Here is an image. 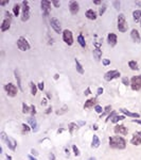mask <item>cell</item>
<instances>
[{
	"label": "cell",
	"instance_id": "obj_38",
	"mask_svg": "<svg viewBox=\"0 0 141 160\" xmlns=\"http://www.w3.org/2000/svg\"><path fill=\"white\" fill-rule=\"evenodd\" d=\"M112 4L115 6L116 10H120V4H121V2H120V1H114V2H112Z\"/></svg>",
	"mask_w": 141,
	"mask_h": 160
},
{
	"label": "cell",
	"instance_id": "obj_1",
	"mask_svg": "<svg viewBox=\"0 0 141 160\" xmlns=\"http://www.w3.org/2000/svg\"><path fill=\"white\" fill-rule=\"evenodd\" d=\"M109 146L115 150H124L126 147V141L120 136L109 137Z\"/></svg>",
	"mask_w": 141,
	"mask_h": 160
},
{
	"label": "cell",
	"instance_id": "obj_52",
	"mask_svg": "<svg viewBox=\"0 0 141 160\" xmlns=\"http://www.w3.org/2000/svg\"><path fill=\"white\" fill-rule=\"evenodd\" d=\"M90 94V88H87L86 91H85V95H89Z\"/></svg>",
	"mask_w": 141,
	"mask_h": 160
},
{
	"label": "cell",
	"instance_id": "obj_49",
	"mask_svg": "<svg viewBox=\"0 0 141 160\" xmlns=\"http://www.w3.org/2000/svg\"><path fill=\"white\" fill-rule=\"evenodd\" d=\"M49 160H55V156H54V154H50L49 155Z\"/></svg>",
	"mask_w": 141,
	"mask_h": 160
},
{
	"label": "cell",
	"instance_id": "obj_44",
	"mask_svg": "<svg viewBox=\"0 0 141 160\" xmlns=\"http://www.w3.org/2000/svg\"><path fill=\"white\" fill-rule=\"evenodd\" d=\"M38 89L40 90V91H43V90L45 89V85H44V82H39V83H38Z\"/></svg>",
	"mask_w": 141,
	"mask_h": 160
},
{
	"label": "cell",
	"instance_id": "obj_17",
	"mask_svg": "<svg viewBox=\"0 0 141 160\" xmlns=\"http://www.w3.org/2000/svg\"><path fill=\"white\" fill-rule=\"evenodd\" d=\"M28 122H29L32 130L33 131H37L38 130V124H37V121L35 120V117H29V119H28Z\"/></svg>",
	"mask_w": 141,
	"mask_h": 160
},
{
	"label": "cell",
	"instance_id": "obj_43",
	"mask_svg": "<svg viewBox=\"0 0 141 160\" xmlns=\"http://www.w3.org/2000/svg\"><path fill=\"white\" fill-rule=\"evenodd\" d=\"M22 127H24V130L26 131V133H29L30 131V128H29V126L26 124H22Z\"/></svg>",
	"mask_w": 141,
	"mask_h": 160
},
{
	"label": "cell",
	"instance_id": "obj_29",
	"mask_svg": "<svg viewBox=\"0 0 141 160\" xmlns=\"http://www.w3.org/2000/svg\"><path fill=\"white\" fill-rule=\"evenodd\" d=\"M78 42L82 47H86V42H85V39L82 34H80V35L78 36Z\"/></svg>",
	"mask_w": 141,
	"mask_h": 160
},
{
	"label": "cell",
	"instance_id": "obj_12",
	"mask_svg": "<svg viewBox=\"0 0 141 160\" xmlns=\"http://www.w3.org/2000/svg\"><path fill=\"white\" fill-rule=\"evenodd\" d=\"M131 144L140 145L141 144V131H136L133 134V138L131 140Z\"/></svg>",
	"mask_w": 141,
	"mask_h": 160
},
{
	"label": "cell",
	"instance_id": "obj_50",
	"mask_svg": "<svg viewBox=\"0 0 141 160\" xmlns=\"http://www.w3.org/2000/svg\"><path fill=\"white\" fill-rule=\"evenodd\" d=\"M9 3V1H0V6H6V4Z\"/></svg>",
	"mask_w": 141,
	"mask_h": 160
},
{
	"label": "cell",
	"instance_id": "obj_45",
	"mask_svg": "<svg viewBox=\"0 0 141 160\" xmlns=\"http://www.w3.org/2000/svg\"><path fill=\"white\" fill-rule=\"evenodd\" d=\"M4 18H6V19L12 20V16H11V14L9 13V12H6V16H4Z\"/></svg>",
	"mask_w": 141,
	"mask_h": 160
},
{
	"label": "cell",
	"instance_id": "obj_23",
	"mask_svg": "<svg viewBox=\"0 0 141 160\" xmlns=\"http://www.w3.org/2000/svg\"><path fill=\"white\" fill-rule=\"evenodd\" d=\"M14 73H15V78H16V81H17V85H18V88H19L20 91H24V89H22L21 79H20V75H19V73H18V71H15V72H14Z\"/></svg>",
	"mask_w": 141,
	"mask_h": 160
},
{
	"label": "cell",
	"instance_id": "obj_5",
	"mask_svg": "<svg viewBox=\"0 0 141 160\" xmlns=\"http://www.w3.org/2000/svg\"><path fill=\"white\" fill-rule=\"evenodd\" d=\"M4 90H6V94L9 95L10 97H14L17 95V87H16L15 84H13V83H6V85H4Z\"/></svg>",
	"mask_w": 141,
	"mask_h": 160
},
{
	"label": "cell",
	"instance_id": "obj_59",
	"mask_svg": "<svg viewBox=\"0 0 141 160\" xmlns=\"http://www.w3.org/2000/svg\"><path fill=\"white\" fill-rule=\"evenodd\" d=\"M140 27H141V20H140Z\"/></svg>",
	"mask_w": 141,
	"mask_h": 160
},
{
	"label": "cell",
	"instance_id": "obj_4",
	"mask_svg": "<svg viewBox=\"0 0 141 160\" xmlns=\"http://www.w3.org/2000/svg\"><path fill=\"white\" fill-rule=\"evenodd\" d=\"M30 18V6L28 1H22V13H21V20L27 22Z\"/></svg>",
	"mask_w": 141,
	"mask_h": 160
},
{
	"label": "cell",
	"instance_id": "obj_22",
	"mask_svg": "<svg viewBox=\"0 0 141 160\" xmlns=\"http://www.w3.org/2000/svg\"><path fill=\"white\" fill-rule=\"evenodd\" d=\"M100 144H101V142H100V139L98 138V136H97V134H94V136L92 137V143H91V147L97 148V147H99V146H100Z\"/></svg>",
	"mask_w": 141,
	"mask_h": 160
},
{
	"label": "cell",
	"instance_id": "obj_42",
	"mask_svg": "<svg viewBox=\"0 0 141 160\" xmlns=\"http://www.w3.org/2000/svg\"><path fill=\"white\" fill-rule=\"evenodd\" d=\"M51 3L55 6V8H59V6H61V2H59V1H56V0H53Z\"/></svg>",
	"mask_w": 141,
	"mask_h": 160
},
{
	"label": "cell",
	"instance_id": "obj_48",
	"mask_svg": "<svg viewBox=\"0 0 141 160\" xmlns=\"http://www.w3.org/2000/svg\"><path fill=\"white\" fill-rule=\"evenodd\" d=\"M103 91H104L103 88H99V89H98V92H97V94H98V95H101V94L103 93Z\"/></svg>",
	"mask_w": 141,
	"mask_h": 160
},
{
	"label": "cell",
	"instance_id": "obj_19",
	"mask_svg": "<svg viewBox=\"0 0 141 160\" xmlns=\"http://www.w3.org/2000/svg\"><path fill=\"white\" fill-rule=\"evenodd\" d=\"M120 111H121V112L123 113V114L128 115V117H140V114H139V113H134V112H131V111L126 110V109H124V108L120 109Z\"/></svg>",
	"mask_w": 141,
	"mask_h": 160
},
{
	"label": "cell",
	"instance_id": "obj_36",
	"mask_svg": "<svg viewBox=\"0 0 141 160\" xmlns=\"http://www.w3.org/2000/svg\"><path fill=\"white\" fill-rule=\"evenodd\" d=\"M110 109H112V107H110V106H107V107H106V108H105V111H104V112H102V114L100 115V117H101V119H102V117H104V115H105V114H107V113L109 112V111H110Z\"/></svg>",
	"mask_w": 141,
	"mask_h": 160
},
{
	"label": "cell",
	"instance_id": "obj_18",
	"mask_svg": "<svg viewBox=\"0 0 141 160\" xmlns=\"http://www.w3.org/2000/svg\"><path fill=\"white\" fill-rule=\"evenodd\" d=\"M11 22H12V20L6 19V18H4V19L2 20L1 27H0V29H1L2 32H4V31H6V30L10 29V27H11Z\"/></svg>",
	"mask_w": 141,
	"mask_h": 160
},
{
	"label": "cell",
	"instance_id": "obj_35",
	"mask_svg": "<svg viewBox=\"0 0 141 160\" xmlns=\"http://www.w3.org/2000/svg\"><path fill=\"white\" fill-rule=\"evenodd\" d=\"M106 8H107V6H106V4H103V6H101V8H100V11H99V14H100L101 16H102L103 14L105 13V11H106Z\"/></svg>",
	"mask_w": 141,
	"mask_h": 160
},
{
	"label": "cell",
	"instance_id": "obj_8",
	"mask_svg": "<svg viewBox=\"0 0 141 160\" xmlns=\"http://www.w3.org/2000/svg\"><path fill=\"white\" fill-rule=\"evenodd\" d=\"M63 41L68 46H71L73 44V35H72V32H71L70 30L66 29L63 31Z\"/></svg>",
	"mask_w": 141,
	"mask_h": 160
},
{
	"label": "cell",
	"instance_id": "obj_47",
	"mask_svg": "<svg viewBox=\"0 0 141 160\" xmlns=\"http://www.w3.org/2000/svg\"><path fill=\"white\" fill-rule=\"evenodd\" d=\"M65 111H67V107L66 106H64V108H63V110H62V111H57V114H62V113H64L65 112Z\"/></svg>",
	"mask_w": 141,
	"mask_h": 160
},
{
	"label": "cell",
	"instance_id": "obj_10",
	"mask_svg": "<svg viewBox=\"0 0 141 160\" xmlns=\"http://www.w3.org/2000/svg\"><path fill=\"white\" fill-rule=\"evenodd\" d=\"M41 6V11H43V14L45 16H48L50 14V11H51V2L47 1V0H44V1L40 2Z\"/></svg>",
	"mask_w": 141,
	"mask_h": 160
},
{
	"label": "cell",
	"instance_id": "obj_11",
	"mask_svg": "<svg viewBox=\"0 0 141 160\" xmlns=\"http://www.w3.org/2000/svg\"><path fill=\"white\" fill-rule=\"evenodd\" d=\"M50 25H51L53 30H54L56 33H63V32H62V27H61V24H59V20L57 19V18H55V17L51 18Z\"/></svg>",
	"mask_w": 141,
	"mask_h": 160
},
{
	"label": "cell",
	"instance_id": "obj_37",
	"mask_svg": "<svg viewBox=\"0 0 141 160\" xmlns=\"http://www.w3.org/2000/svg\"><path fill=\"white\" fill-rule=\"evenodd\" d=\"M94 110H96V112L101 113V114H102V111H103V109H102V107H101V106H98V105H97L96 107H94Z\"/></svg>",
	"mask_w": 141,
	"mask_h": 160
},
{
	"label": "cell",
	"instance_id": "obj_26",
	"mask_svg": "<svg viewBox=\"0 0 141 160\" xmlns=\"http://www.w3.org/2000/svg\"><path fill=\"white\" fill-rule=\"evenodd\" d=\"M75 68H77V72L78 73H80L81 75H83L84 74V68H83L82 64L78 62V60L75 59Z\"/></svg>",
	"mask_w": 141,
	"mask_h": 160
},
{
	"label": "cell",
	"instance_id": "obj_7",
	"mask_svg": "<svg viewBox=\"0 0 141 160\" xmlns=\"http://www.w3.org/2000/svg\"><path fill=\"white\" fill-rule=\"evenodd\" d=\"M17 47L19 48L21 51H27V50L30 49V44L24 36H20L17 41Z\"/></svg>",
	"mask_w": 141,
	"mask_h": 160
},
{
	"label": "cell",
	"instance_id": "obj_34",
	"mask_svg": "<svg viewBox=\"0 0 141 160\" xmlns=\"http://www.w3.org/2000/svg\"><path fill=\"white\" fill-rule=\"evenodd\" d=\"M72 150H73V152H74V155H75V156H80V155H81L80 150H78V147L77 146V145H73V146H72Z\"/></svg>",
	"mask_w": 141,
	"mask_h": 160
},
{
	"label": "cell",
	"instance_id": "obj_32",
	"mask_svg": "<svg viewBox=\"0 0 141 160\" xmlns=\"http://www.w3.org/2000/svg\"><path fill=\"white\" fill-rule=\"evenodd\" d=\"M69 133H70L71 134L73 133V131H74V129H77L78 128V125L75 124V123H70L69 124Z\"/></svg>",
	"mask_w": 141,
	"mask_h": 160
},
{
	"label": "cell",
	"instance_id": "obj_57",
	"mask_svg": "<svg viewBox=\"0 0 141 160\" xmlns=\"http://www.w3.org/2000/svg\"><path fill=\"white\" fill-rule=\"evenodd\" d=\"M6 160H12V157L9 156V155H8V156H6Z\"/></svg>",
	"mask_w": 141,
	"mask_h": 160
},
{
	"label": "cell",
	"instance_id": "obj_41",
	"mask_svg": "<svg viewBox=\"0 0 141 160\" xmlns=\"http://www.w3.org/2000/svg\"><path fill=\"white\" fill-rule=\"evenodd\" d=\"M102 63H103L104 66H107V65H109V64H110V61L108 59H103L102 60Z\"/></svg>",
	"mask_w": 141,
	"mask_h": 160
},
{
	"label": "cell",
	"instance_id": "obj_27",
	"mask_svg": "<svg viewBox=\"0 0 141 160\" xmlns=\"http://www.w3.org/2000/svg\"><path fill=\"white\" fill-rule=\"evenodd\" d=\"M128 66H129V68L133 69V71H138V69H139V67H138V63L136 61H133V60L128 62Z\"/></svg>",
	"mask_w": 141,
	"mask_h": 160
},
{
	"label": "cell",
	"instance_id": "obj_54",
	"mask_svg": "<svg viewBox=\"0 0 141 160\" xmlns=\"http://www.w3.org/2000/svg\"><path fill=\"white\" fill-rule=\"evenodd\" d=\"M31 153H32V154H33V155H37V154H38V153L36 152L35 150H33V148H32V150H31Z\"/></svg>",
	"mask_w": 141,
	"mask_h": 160
},
{
	"label": "cell",
	"instance_id": "obj_51",
	"mask_svg": "<svg viewBox=\"0 0 141 160\" xmlns=\"http://www.w3.org/2000/svg\"><path fill=\"white\" fill-rule=\"evenodd\" d=\"M133 122L134 123H136V124H139V125H141V120H133Z\"/></svg>",
	"mask_w": 141,
	"mask_h": 160
},
{
	"label": "cell",
	"instance_id": "obj_6",
	"mask_svg": "<svg viewBox=\"0 0 141 160\" xmlns=\"http://www.w3.org/2000/svg\"><path fill=\"white\" fill-rule=\"evenodd\" d=\"M131 87L133 91H139L141 89V76H134L131 79Z\"/></svg>",
	"mask_w": 141,
	"mask_h": 160
},
{
	"label": "cell",
	"instance_id": "obj_15",
	"mask_svg": "<svg viewBox=\"0 0 141 160\" xmlns=\"http://www.w3.org/2000/svg\"><path fill=\"white\" fill-rule=\"evenodd\" d=\"M117 42H118V39L115 33H109L107 35V43L109 44L112 47H114V46L117 45Z\"/></svg>",
	"mask_w": 141,
	"mask_h": 160
},
{
	"label": "cell",
	"instance_id": "obj_25",
	"mask_svg": "<svg viewBox=\"0 0 141 160\" xmlns=\"http://www.w3.org/2000/svg\"><path fill=\"white\" fill-rule=\"evenodd\" d=\"M133 18L135 22H140L141 20V10H136L133 12Z\"/></svg>",
	"mask_w": 141,
	"mask_h": 160
},
{
	"label": "cell",
	"instance_id": "obj_58",
	"mask_svg": "<svg viewBox=\"0 0 141 160\" xmlns=\"http://www.w3.org/2000/svg\"><path fill=\"white\" fill-rule=\"evenodd\" d=\"M88 160H97V159L94 158V157H90V158H89Z\"/></svg>",
	"mask_w": 141,
	"mask_h": 160
},
{
	"label": "cell",
	"instance_id": "obj_16",
	"mask_svg": "<svg viewBox=\"0 0 141 160\" xmlns=\"http://www.w3.org/2000/svg\"><path fill=\"white\" fill-rule=\"evenodd\" d=\"M131 40L135 42V43H140V41H141L140 34H139V32H138L137 29H133V30H131Z\"/></svg>",
	"mask_w": 141,
	"mask_h": 160
},
{
	"label": "cell",
	"instance_id": "obj_3",
	"mask_svg": "<svg viewBox=\"0 0 141 160\" xmlns=\"http://www.w3.org/2000/svg\"><path fill=\"white\" fill-rule=\"evenodd\" d=\"M1 140H2V142H4L6 144V146H8L10 150H15V148H16V141L15 140H13V139H11V138H9L8 136H6V133H1Z\"/></svg>",
	"mask_w": 141,
	"mask_h": 160
},
{
	"label": "cell",
	"instance_id": "obj_24",
	"mask_svg": "<svg viewBox=\"0 0 141 160\" xmlns=\"http://www.w3.org/2000/svg\"><path fill=\"white\" fill-rule=\"evenodd\" d=\"M93 58L96 59V61H99L100 60V58L102 57V51H101L100 48H96V49H93Z\"/></svg>",
	"mask_w": 141,
	"mask_h": 160
},
{
	"label": "cell",
	"instance_id": "obj_9",
	"mask_svg": "<svg viewBox=\"0 0 141 160\" xmlns=\"http://www.w3.org/2000/svg\"><path fill=\"white\" fill-rule=\"evenodd\" d=\"M120 75H121V74H120L119 71H116V69H114V71H108L107 73L104 75V79L106 81H112V79L119 78Z\"/></svg>",
	"mask_w": 141,
	"mask_h": 160
},
{
	"label": "cell",
	"instance_id": "obj_13",
	"mask_svg": "<svg viewBox=\"0 0 141 160\" xmlns=\"http://www.w3.org/2000/svg\"><path fill=\"white\" fill-rule=\"evenodd\" d=\"M69 10H70V13L72 14V15L78 14V11H80V4H78V2L71 1L70 3H69Z\"/></svg>",
	"mask_w": 141,
	"mask_h": 160
},
{
	"label": "cell",
	"instance_id": "obj_28",
	"mask_svg": "<svg viewBox=\"0 0 141 160\" xmlns=\"http://www.w3.org/2000/svg\"><path fill=\"white\" fill-rule=\"evenodd\" d=\"M30 88H31V94L33 95V96H35L36 93H37V87L34 84L33 81H31V82H30Z\"/></svg>",
	"mask_w": 141,
	"mask_h": 160
},
{
	"label": "cell",
	"instance_id": "obj_39",
	"mask_svg": "<svg viewBox=\"0 0 141 160\" xmlns=\"http://www.w3.org/2000/svg\"><path fill=\"white\" fill-rule=\"evenodd\" d=\"M122 83H123L124 85L131 84V83H129V80L128 79V77H123V78H122Z\"/></svg>",
	"mask_w": 141,
	"mask_h": 160
},
{
	"label": "cell",
	"instance_id": "obj_2",
	"mask_svg": "<svg viewBox=\"0 0 141 160\" xmlns=\"http://www.w3.org/2000/svg\"><path fill=\"white\" fill-rule=\"evenodd\" d=\"M117 28H118V30H119L120 32H122V33H124V32L128 31V23H126L125 16H124L123 14H120V15L118 16V25H117Z\"/></svg>",
	"mask_w": 141,
	"mask_h": 160
},
{
	"label": "cell",
	"instance_id": "obj_30",
	"mask_svg": "<svg viewBox=\"0 0 141 160\" xmlns=\"http://www.w3.org/2000/svg\"><path fill=\"white\" fill-rule=\"evenodd\" d=\"M19 12H20V6L18 3L14 4V6H13V13H14V15L18 16V15H19Z\"/></svg>",
	"mask_w": 141,
	"mask_h": 160
},
{
	"label": "cell",
	"instance_id": "obj_20",
	"mask_svg": "<svg viewBox=\"0 0 141 160\" xmlns=\"http://www.w3.org/2000/svg\"><path fill=\"white\" fill-rule=\"evenodd\" d=\"M85 15H86V17L90 20H94L97 18V13L94 12L93 10H87Z\"/></svg>",
	"mask_w": 141,
	"mask_h": 160
},
{
	"label": "cell",
	"instance_id": "obj_14",
	"mask_svg": "<svg viewBox=\"0 0 141 160\" xmlns=\"http://www.w3.org/2000/svg\"><path fill=\"white\" fill-rule=\"evenodd\" d=\"M115 133L117 134H123V136H125V134H128V128H126L124 125H116L115 128H114Z\"/></svg>",
	"mask_w": 141,
	"mask_h": 160
},
{
	"label": "cell",
	"instance_id": "obj_33",
	"mask_svg": "<svg viewBox=\"0 0 141 160\" xmlns=\"http://www.w3.org/2000/svg\"><path fill=\"white\" fill-rule=\"evenodd\" d=\"M30 111H31V108H30L29 106L26 105V104H22V112L24 113H29Z\"/></svg>",
	"mask_w": 141,
	"mask_h": 160
},
{
	"label": "cell",
	"instance_id": "obj_55",
	"mask_svg": "<svg viewBox=\"0 0 141 160\" xmlns=\"http://www.w3.org/2000/svg\"><path fill=\"white\" fill-rule=\"evenodd\" d=\"M51 111H52V108H49L47 111H46V113H47V114H48V113H50V112H51Z\"/></svg>",
	"mask_w": 141,
	"mask_h": 160
},
{
	"label": "cell",
	"instance_id": "obj_31",
	"mask_svg": "<svg viewBox=\"0 0 141 160\" xmlns=\"http://www.w3.org/2000/svg\"><path fill=\"white\" fill-rule=\"evenodd\" d=\"M124 119H125V117H124V115H117V114H116L115 117L112 119V122L116 124V123H118L119 121H122V120H124Z\"/></svg>",
	"mask_w": 141,
	"mask_h": 160
},
{
	"label": "cell",
	"instance_id": "obj_53",
	"mask_svg": "<svg viewBox=\"0 0 141 160\" xmlns=\"http://www.w3.org/2000/svg\"><path fill=\"white\" fill-rule=\"evenodd\" d=\"M28 158H29L30 160H37V159L35 158V157L32 156V155H29V156H28Z\"/></svg>",
	"mask_w": 141,
	"mask_h": 160
},
{
	"label": "cell",
	"instance_id": "obj_56",
	"mask_svg": "<svg viewBox=\"0 0 141 160\" xmlns=\"http://www.w3.org/2000/svg\"><path fill=\"white\" fill-rule=\"evenodd\" d=\"M93 3L94 4H102V2L101 1H93Z\"/></svg>",
	"mask_w": 141,
	"mask_h": 160
},
{
	"label": "cell",
	"instance_id": "obj_46",
	"mask_svg": "<svg viewBox=\"0 0 141 160\" xmlns=\"http://www.w3.org/2000/svg\"><path fill=\"white\" fill-rule=\"evenodd\" d=\"M30 108H31V113H32V115H34V114H35V113H36V110H35V107H34L33 105H32L31 107H30Z\"/></svg>",
	"mask_w": 141,
	"mask_h": 160
},
{
	"label": "cell",
	"instance_id": "obj_40",
	"mask_svg": "<svg viewBox=\"0 0 141 160\" xmlns=\"http://www.w3.org/2000/svg\"><path fill=\"white\" fill-rule=\"evenodd\" d=\"M116 114H117V113H116L115 111H112V112L110 113V114H109V115H108V117H107V119H106V122H108V121H109L110 119H112V117H114Z\"/></svg>",
	"mask_w": 141,
	"mask_h": 160
},
{
	"label": "cell",
	"instance_id": "obj_21",
	"mask_svg": "<svg viewBox=\"0 0 141 160\" xmlns=\"http://www.w3.org/2000/svg\"><path fill=\"white\" fill-rule=\"evenodd\" d=\"M97 103V99L96 98H90L88 101H86V103L84 104V109H89L91 107H93Z\"/></svg>",
	"mask_w": 141,
	"mask_h": 160
}]
</instances>
